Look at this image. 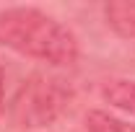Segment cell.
Instances as JSON below:
<instances>
[{
	"label": "cell",
	"mask_w": 135,
	"mask_h": 132,
	"mask_svg": "<svg viewBox=\"0 0 135 132\" xmlns=\"http://www.w3.org/2000/svg\"><path fill=\"white\" fill-rule=\"evenodd\" d=\"M109 26L125 36V39H135V0H112L104 8Z\"/></svg>",
	"instance_id": "7a4b0ae2"
},
{
	"label": "cell",
	"mask_w": 135,
	"mask_h": 132,
	"mask_svg": "<svg viewBox=\"0 0 135 132\" xmlns=\"http://www.w3.org/2000/svg\"><path fill=\"white\" fill-rule=\"evenodd\" d=\"M0 109H3V70H0Z\"/></svg>",
	"instance_id": "277c9868"
},
{
	"label": "cell",
	"mask_w": 135,
	"mask_h": 132,
	"mask_svg": "<svg viewBox=\"0 0 135 132\" xmlns=\"http://www.w3.org/2000/svg\"><path fill=\"white\" fill-rule=\"evenodd\" d=\"M0 44L50 65H73L78 57L75 34L55 16L29 5L0 11Z\"/></svg>",
	"instance_id": "6da1fadb"
},
{
	"label": "cell",
	"mask_w": 135,
	"mask_h": 132,
	"mask_svg": "<svg viewBox=\"0 0 135 132\" xmlns=\"http://www.w3.org/2000/svg\"><path fill=\"white\" fill-rule=\"evenodd\" d=\"M101 96H104L107 104H112L114 109L135 116V80H114V83H109V85H104Z\"/></svg>",
	"instance_id": "3957f363"
}]
</instances>
